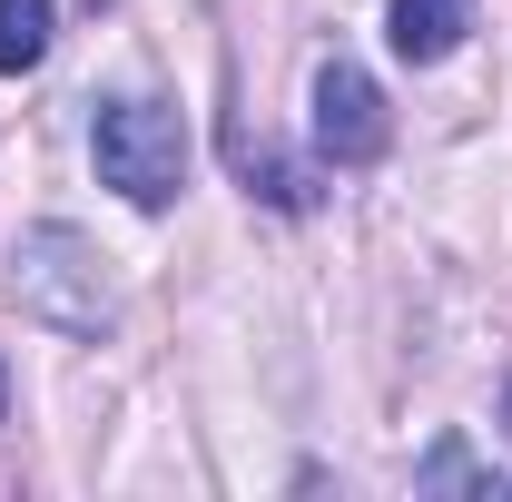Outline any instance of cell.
Here are the masks:
<instances>
[{
	"label": "cell",
	"instance_id": "7a4b0ae2",
	"mask_svg": "<svg viewBox=\"0 0 512 502\" xmlns=\"http://www.w3.org/2000/svg\"><path fill=\"white\" fill-rule=\"evenodd\" d=\"M89 158H99V188H119L128 207H168L188 188V128L168 99H138V89L89 119Z\"/></svg>",
	"mask_w": 512,
	"mask_h": 502
},
{
	"label": "cell",
	"instance_id": "3957f363",
	"mask_svg": "<svg viewBox=\"0 0 512 502\" xmlns=\"http://www.w3.org/2000/svg\"><path fill=\"white\" fill-rule=\"evenodd\" d=\"M384 89L365 79L355 60H325L316 69V148L335 158V168H365V158H384Z\"/></svg>",
	"mask_w": 512,
	"mask_h": 502
},
{
	"label": "cell",
	"instance_id": "5b68a950",
	"mask_svg": "<svg viewBox=\"0 0 512 502\" xmlns=\"http://www.w3.org/2000/svg\"><path fill=\"white\" fill-rule=\"evenodd\" d=\"M227 158H237V178H247V197H266V207H286V217H306L316 207V178L296 168V158H276L256 128H227Z\"/></svg>",
	"mask_w": 512,
	"mask_h": 502
},
{
	"label": "cell",
	"instance_id": "6da1fadb",
	"mask_svg": "<svg viewBox=\"0 0 512 502\" xmlns=\"http://www.w3.org/2000/svg\"><path fill=\"white\" fill-rule=\"evenodd\" d=\"M10 296H20V315H40L50 335H79V345H99L119 325L109 276H99V247L79 227H30L10 247Z\"/></svg>",
	"mask_w": 512,
	"mask_h": 502
},
{
	"label": "cell",
	"instance_id": "ba28073f",
	"mask_svg": "<svg viewBox=\"0 0 512 502\" xmlns=\"http://www.w3.org/2000/svg\"><path fill=\"white\" fill-rule=\"evenodd\" d=\"M0 414H10V375H0Z\"/></svg>",
	"mask_w": 512,
	"mask_h": 502
},
{
	"label": "cell",
	"instance_id": "8992f818",
	"mask_svg": "<svg viewBox=\"0 0 512 502\" xmlns=\"http://www.w3.org/2000/svg\"><path fill=\"white\" fill-rule=\"evenodd\" d=\"M50 60V0H0V79Z\"/></svg>",
	"mask_w": 512,
	"mask_h": 502
},
{
	"label": "cell",
	"instance_id": "30bf717a",
	"mask_svg": "<svg viewBox=\"0 0 512 502\" xmlns=\"http://www.w3.org/2000/svg\"><path fill=\"white\" fill-rule=\"evenodd\" d=\"M503 394H512V384H503Z\"/></svg>",
	"mask_w": 512,
	"mask_h": 502
},
{
	"label": "cell",
	"instance_id": "9c48e42d",
	"mask_svg": "<svg viewBox=\"0 0 512 502\" xmlns=\"http://www.w3.org/2000/svg\"><path fill=\"white\" fill-rule=\"evenodd\" d=\"M89 10H109V0H89Z\"/></svg>",
	"mask_w": 512,
	"mask_h": 502
},
{
	"label": "cell",
	"instance_id": "277c9868",
	"mask_svg": "<svg viewBox=\"0 0 512 502\" xmlns=\"http://www.w3.org/2000/svg\"><path fill=\"white\" fill-rule=\"evenodd\" d=\"M473 10L483 0H394V60H414V69H434V60H453L463 50V30H473Z\"/></svg>",
	"mask_w": 512,
	"mask_h": 502
},
{
	"label": "cell",
	"instance_id": "52a82bcc",
	"mask_svg": "<svg viewBox=\"0 0 512 502\" xmlns=\"http://www.w3.org/2000/svg\"><path fill=\"white\" fill-rule=\"evenodd\" d=\"M424 483H434V493H493V473H483L463 443H434V453H424Z\"/></svg>",
	"mask_w": 512,
	"mask_h": 502
}]
</instances>
